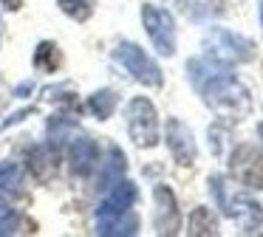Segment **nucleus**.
<instances>
[{
  "label": "nucleus",
  "mask_w": 263,
  "mask_h": 237,
  "mask_svg": "<svg viewBox=\"0 0 263 237\" xmlns=\"http://www.w3.org/2000/svg\"><path fill=\"white\" fill-rule=\"evenodd\" d=\"M114 60L119 62V65L125 68L136 82L147 85V88H161V85H164V73H161V68L150 60L147 51H144L142 45L130 43V40H119V43H116Z\"/></svg>",
  "instance_id": "obj_2"
},
{
  "label": "nucleus",
  "mask_w": 263,
  "mask_h": 237,
  "mask_svg": "<svg viewBox=\"0 0 263 237\" xmlns=\"http://www.w3.org/2000/svg\"><path fill=\"white\" fill-rule=\"evenodd\" d=\"M77 130V122L71 116H65V113H57V116L48 118V144L57 147V150H63V141L68 133H74Z\"/></svg>",
  "instance_id": "obj_18"
},
{
  "label": "nucleus",
  "mask_w": 263,
  "mask_h": 237,
  "mask_svg": "<svg viewBox=\"0 0 263 237\" xmlns=\"http://www.w3.org/2000/svg\"><path fill=\"white\" fill-rule=\"evenodd\" d=\"M187 73H190L193 88L198 90L201 99L212 110L227 113V116H243V113H249V107H252L249 90L223 68V62H215L212 56L210 60L193 56L187 62Z\"/></svg>",
  "instance_id": "obj_1"
},
{
  "label": "nucleus",
  "mask_w": 263,
  "mask_h": 237,
  "mask_svg": "<svg viewBox=\"0 0 263 237\" xmlns=\"http://www.w3.org/2000/svg\"><path fill=\"white\" fill-rule=\"evenodd\" d=\"M206 54L215 62H223V65H235V62H249L255 60V43L235 31H227V28H212L204 40Z\"/></svg>",
  "instance_id": "obj_4"
},
{
  "label": "nucleus",
  "mask_w": 263,
  "mask_h": 237,
  "mask_svg": "<svg viewBox=\"0 0 263 237\" xmlns=\"http://www.w3.org/2000/svg\"><path fill=\"white\" fill-rule=\"evenodd\" d=\"M187 234H193V237H215L218 234V218L206 206L193 209L190 223H187Z\"/></svg>",
  "instance_id": "obj_17"
},
{
  "label": "nucleus",
  "mask_w": 263,
  "mask_h": 237,
  "mask_svg": "<svg viewBox=\"0 0 263 237\" xmlns=\"http://www.w3.org/2000/svg\"><path fill=\"white\" fill-rule=\"evenodd\" d=\"M210 192L215 198V203L221 206V212L227 214V201H229V192H227V184H223L221 175H210Z\"/></svg>",
  "instance_id": "obj_20"
},
{
  "label": "nucleus",
  "mask_w": 263,
  "mask_h": 237,
  "mask_svg": "<svg viewBox=\"0 0 263 237\" xmlns=\"http://www.w3.org/2000/svg\"><path fill=\"white\" fill-rule=\"evenodd\" d=\"M167 147H170V155L178 167H193L195 158H198V147H195L193 130L181 122V118H167V130H164Z\"/></svg>",
  "instance_id": "obj_9"
},
{
  "label": "nucleus",
  "mask_w": 263,
  "mask_h": 237,
  "mask_svg": "<svg viewBox=\"0 0 263 237\" xmlns=\"http://www.w3.org/2000/svg\"><path fill=\"white\" fill-rule=\"evenodd\" d=\"M136 201H139L136 184H130V181H116V184L110 186L108 198H105L97 209V231L99 234H108L110 223H114L119 214H125Z\"/></svg>",
  "instance_id": "obj_7"
},
{
  "label": "nucleus",
  "mask_w": 263,
  "mask_h": 237,
  "mask_svg": "<svg viewBox=\"0 0 263 237\" xmlns=\"http://www.w3.org/2000/svg\"><path fill=\"white\" fill-rule=\"evenodd\" d=\"M125 169H127V158H125V152H122L116 144H110V150H108V161L102 164V172H99V178H97V186H99V189H108V186H114L116 181H122Z\"/></svg>",
  "instance_id": "obj_13"
},
{
  "label": "nucleus",
  "mask_w": 263,
  "mask_h": 237,
  "mask_svg": "<svg viewBox=\"0 0 263 237\" xmlns=\"http://www.w3.org/2000/svg\"><path fill=\"white\" fill-rule=\"evenodd\" d=\"M3 31H6V23H3V17H0V43H3Z\"/></svg>",
  "instance_id": "obj_24"
},
{
  "label": "nucleus",
  "mask_w": 263,
  "mask_h": 237,
  "mask_svg": "<svg viewBox=\"0 0 263 237\" xmlns=\"http://www.w3.org/2000/svg\"><path fill=\"white\" fill-rule=\"evenodd\" d=\"M156 212H153V226L159 234H178L181 231V209L167 184H156L153 189Z\"/></svg>",
  "instance_id": "obj_8"
},
{
  "label": "nucleus",
  "mask_w": 263,
  "mask_h": 237,
  "mask_svg": "<svg viewBox=\"0 0 263 237\" xmlns=\"http://www.w3.org/2000/svg\"><path fill=\"white\" fill-rule=\"evenodd\" d=\"M116 105H119V93L110 90V88H102V90H97V93H91L88 102H85L88 113H91L93 118H99V122H105V118L114 116Z\"/></svg>",
  "instance_id": "obj_16"
},
{
  "label": "nucleus",
  "mask_w": 263,
  "mask_h": 237,
  "mask_svg": "<svg viewBox=\"0 0 263 237\" xmlns=\"http://www.w3.org/2000/svg\"><path fill=\"white\" fill-rule=\"evenodd\" d=\"M257 130H260V139H263V122H260V127H257Z\"/></svg>",
  "instance_id": "obj_26"
},
{
  "label": "nucleus",
  "mask_w": 263,
  "mask_h": 237,
  "mask_svg": "<svg viewBox=\"0 0 263 237\" xmlns=\"http://www.w3.org/2000/svg\"><path fill=\"white\" fill-rule=\"evenodd\" d=\"M0 195L6 201H14V198H26V178L23 169L17 164H3L0 167Z\"/></svg>",
  "instance_id": "obj_14"
},
{
  "label": "nucleus",
  "mask_w": 263,
  "mask_h": 237,
  "mask_svg": "<svg viewBox=\"0 0 263 237\" xmlns=\"http://www.w3.org/2000/svg\"><path fill=\"white\" fill-rule=\"evenodd\" d=\"M0 3H3V9H6V11H20L23 0H0Z\"/></svg>",
  "instance_id": "obj_23"
},
{
  "label": "nucleus",
  "mask_w": 263,
  "mask_h": 237,
  "mask_svg": "<svg viewBox=\"0 0 263 237\" xmlns=\"http://www.w3.org/2000/svg\"><path fill=\"white\" fill-rule=\"evenodd\" d=\"M37 113V107H23V110H14L12 116L6 118V122L0 124V130H6V127H12V124H17V122H23V118H29V116H34Z\"/></svg>",
  "instance_id": "obj_21"
},
{
  "label": "nucleus",
  "mask_w": 263,
  "mask_h": 237,
  "mask_svg": "<svg viewBox=\"0 0 263 237\" xmlns=\"http://www.w3.org/2000/svg\"><path fill=\"white\" fill-rule=\"evenodd\" d=\"M127 133H130L133 144L150 150L159 144V113L156 105L144 96H136L127 105Z\"/></svg>",
  "instance_id": "obj_3"
},
{
  "label": "nucleus",
  "mask_w": 263,
  "mask_h": 237,
  "mask_svg": "<svg viewBox=\"0 0 263 237\" xmlns=\"http://www.w3.org/2000/svg\"><path fill=\"white\" fill-rule=\"evenodd\" d=\"M260 26H263V0H260Z\"/></svg>",
  "instance_id": "obj_25"
},
{
  "label": "nucleus",
  "mask_w": 263,
  "mask_h": 237,
  "mask_svg": "<svg viewBox=\"0 0 263 237\" xmlns=\"http://www.w3.org/2000/svg\"><path fill=\"white\" fill-rule=\"evenodd\" d=\"M31 90H34V82H31V79H26L23 85H17V88H14V96H17V99H26V96H31Z\"/></svg>",
  "instance_id": "obj_22"
},
{
  "label": "nucleus",
  "mask_w": 263,
  "mask_h": 237,
  "mask_svg": "<svg viewBox=\"0 0 263 237\" xmlns=\"http://www.w3.org/2000/svg\"><path fill=\"white\" fill-rule=\"evenodd\" d=\"M229 175L246 189H263V150L255 144H238L229 155Z\"/></svg>",
  "instance_id": "obj_6"
},
{
  "label": "nucleus",
  "mask_w": 263,
  "mask_h": 237,
  "mask_svg": "<svg viewBox=\"0 0 263 237\" xmlns=\"http://www.w3.org/2000/svg\"><path fill=\"white\" fill-rule=\"evenodd\" d=\"M26 164H29V172L34 175L40 184H48V181L60 172V150L46 141V144L34 147V150L29 152Z\"/></svg>",
  "instance_id": "obj_12"
},
{
  "label": "nucleus",
  "mask_w": 263,
  "mask_h": 237,
  "mask_svg": "<svg viewBox=\"0 0 263 237\" xmlns=\"http://www.w3.org/2000/svg\"><path fill=\"white\" fill-rule=\"evenodd\" d=\"M31 62H34V68L43 73H57L60 65H63V48H60L54 40H43V43H37Z\"/></svg>",
  "instance_id": "obj_15"
},
{
  "label": "nucleus",
  "mask_w": 263,
  "mask_h": 237,
  "mask_svg": "<svg viewBox=\"0 0 263 237\" xmlns=\"http://www.w3.org/2000/svg\"><path fill=\"white\" fill-rule=\"evenodd\" d=\"M227 218H232L243 234H252L263 226V206L246 195H232L227 201Z\"/></svg>",
  "instance_id": "obj_11"
},
{
  "label": "nucleus",
  "mask_w": 263,
  "mask_h": 237,
  "mask_svg": "<svg viewBox=\"0 0 263 237\" xmlns=\"http://www.w3.org/2000/svg\"><path fill=\"white\" fill-rule=\"evenodd\" d=\"M142 23L144 31H147L150 43L156 45L161 56H173L176 54V23H173V14L167 9H159L153 3L142 6Z\"/></svg>",
  "instance_id": "obj_5"
},
{
  "label": "nucleus",
  "mask_w": 263,
  "mask_h": 237,
  "mask_svg": "<svg viewBox=\"0 0 263 237\" xmlns=\"http://www.w3.org/2000/svg\"><path fill=\"white\" fill-rule=\"evenodd\" d=\"M99 164V147L91 135H80L68 144V169L77 178H88Z\"/></svg>",
  "instance_id": "obj_10"
},
{
  "label": "nucleus",
  "mask_w": 263,
  "mask_h": 237,
  "mask_svg": "<svg viewBox=\"0 0 263 237\" xmlns=\"http://www.w3.org/2000/svg\"><path fill=\"white\" fill-rule=\"evenodd\" d=\"M60 11H65V14L71 17V20L77 23H85L88 17L93 14V9H97V0H57Z\"/></svg>",
  "instance_id": "obj_19"
}]
</instances>
